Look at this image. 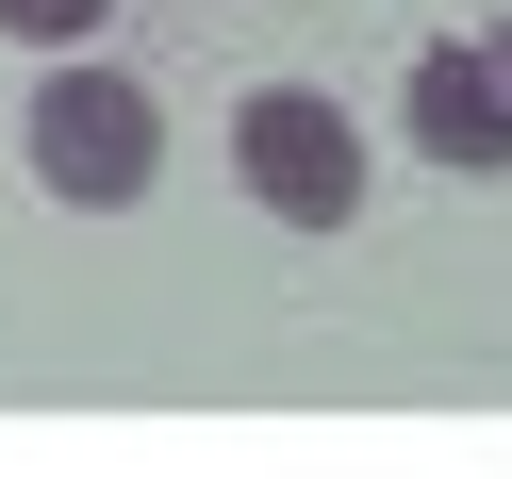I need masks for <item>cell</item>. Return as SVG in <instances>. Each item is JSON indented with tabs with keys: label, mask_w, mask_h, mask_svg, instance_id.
Here are the masks:
<instances>
[{
	"label": "cell",
	"mask_w": 512,
	"mask_h": 479,
	"mask_svg": "<svg viewBox=\"0 0 512 479\" xmlns=\"http://www.w3.org/2000/svg\"><path fill=\"white\" fill-rule=\"evenodd\" d=\"M17 149H34V182H50L67 215H133L149 182H166V100H149L133 67H100V50H50Z\"/></svg>",
	"instance_id": "6da1fadb"
},
{
	"label": "cell",
	"mask_w": 512,
	"mask_h": 479,
	"mask_svg": "<svg viewBox=\"0 0 512 479\" xmlns=\"http://www.w3.org/2000/svg\"><path fill=\"white\" fill-rule=\"evenodd\" d=\"M232 166H248V199L281 232H347L364 215V133H347L331 83H248L232 100Z\"/></svg>",
	"instance_id": "7a4b0ae2"
},
{
	"label": "cell",
	"mask_w": 512,
	"mask_h": 479,
	"mask_svg": "<svg viewBox=\"0 0 512 479\" xmlns=\"http://www.w3.org/2000/svg\"><path fill=\"white\" fill-rule=\"evenodd\" d=\"M397 116H413V149H430V166L512 182V67H496V34H479V50H413Z\"/></svg>",
	"instance_id": "3957f363"
},
{
	"label": "cell",
	"mask_w": 512,
	"mask_h": 479,
	"mask_svg": "<svg viewBox=\"0 0 512 479\" xmlns=\"http://www.w3.org/2000/svg\"><path fill=\"white\" fill-rule=\"evenodd\" d=\"M0 34H17V50H100L116 0H0Z\"/></svg>",
	"instance_id": "277c9868"
},
{
	"label": "cell",
	"mask_w": 512,
	"mask_h": 479,
	"mask_svg": "<svg viewBox=\"0 0 512 479\" xmlns=\"http://www.w3.org/2000/svg\"><path fill=\"white\" fill-rule=\"evenodd\" d=\"M496 67H512V17H496Z\"/></svg>",
	"instance_id": "5b68a950"
}]
</instances>
